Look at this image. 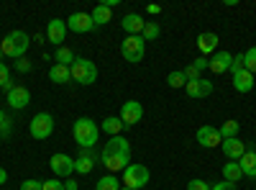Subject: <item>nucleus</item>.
<instances>
[{"label": "nucleus", "mask_w": 256, "mask_h": 190, "mask_svg": "<svg viewBox=\"0 0 256 190\" xmlns=\"http://www.w3.org/2000/svg\"><path fill=\"white\" fill-rule=\"evenodd\" d=\"M105 170H108L110 175L116 172H123L128 164H131V144H128V139L123 136H110L108 144L102 146V154H100Z\"/></svg>", "instance_id": "nucleus-1"}, {"label": "nucleus", "mask_w": 256, "mask_h": 190, "mask_svg": "<svg viewBox=\"0 0 256 190\" xmlns=\"http://www.w3.org/2000/svg\"><path fill=\"white\" fill-rule=\"evenodd\" d=\"M72 134H74V141H77L80 149H90V146H95V144H98L100 126H98L92 118L82 116V118H77V121H74V126H72Z\"/></svg>", "instance_id": "nucleus-2"}, {"label": "nucleus", "mask_w": 256, "mask_h": 190, "mask_svg": "<svg viewBox=\"0 0 256 190\" xmlns=\"http://www.w3.org/2000/svg\"><path fill=\"white\" fill-rule=\"evenodd\" d=\"M28 47H31V36L26 31H10V34H6L3 41H0V52H3V57H8V59L26 57Z\"/></svg>", "instance_id": "nucleus-3"}, {"label": "nucleus", "mask_w": 256, "mask_h": 190, "mask_svg": "<svg viewBox=\"0 0 256 190\" xmlns=\"http://www.w3.org/2000/svg\"><path fill=\"white\" fill-rule=\"evenodd\" d=\"M72 80L77 82V85H92V82L98 80V67H95V62H90L88 57H77L72 62Z\"/></svg>", "instance_id": "nucleus-4"}, {"label": "nucleus", "mask_w": 256, "mask_h": 190, "mask_svg": "<svg viewBox=\"0 0 256 190\" xmlns=\"http://www.w3.org/2000/svg\"><path fill=\"white\" fill-rule=\"evenodd\" d=\"M148 167L146 164H128L123 170V187H131V190H141L148 185Z\"/></svg>", "instance_id": "nucleus-5"}, {"label": "nucleus", "mask_w": 256, "mask_h": 190, "mask_svg": "<svg viewBox=\"0 0 256 190\" xmlns=\"http://www.w3.org/2000/svg\"><path fill=\"white\" fill-rule=\"evenodd\" d=\"M120 54H123L126 62L136 65V62H141L144 54H146V41H144L141 36H126V39L120 41Z\"/></svg>", "instance_id": "nucleus-6"}, {"label": "nucleus", "mask_w": 256, "mask_h": 190, "mask_svg": "<svg viewBox=\"0 0 256 190\" xmlns=\"http://www.w3.org/2000/svg\"><path fill=\"white\" fill-rule=\"evenodd\" d=\"M28 131H31V136L38 139V141L49 139V136L54 134V116H52V113H36V116L31 118V123H28Z\"/></svg>", "instance_id": "nucleus-7"}, {"label": "nucleus", "mask_w": 256, "mask_h": 190, "mask_svg": "<svg viewBox=\"0 0 256 190\" xmlns=\"http://www.w3.org/2000/svg\"><path fill=\"white\" fill-rule=\"evenodd\" d=\"M49 167H52L54 177H59V180H67V177L74 172V159H72L70 154H64V152H56V154H52Z\"/></svg>", "instance_id": "nucleus-8"}, {"label": "nucleus", "mask_w": 256, "mask_h": 190, "mask_svg": "<svg viewBox=\"0 0 256 190\" xmlns=\"http://www.w3.org/2000/svg\"><path fill=\"white\" fill-rule=\"evenodd\" d=\"M118 118L123 121V126H128V129H131V126H136V123L144 118V105H141L138 100H128V103H123Z\"/></svg>", "instance_id": "nucleus-9"}, {"label": "nucleus", "mask_w": 256, "mask_h": 190, "mask_svg": "<svg viewBox=\"0 0 256 190\" xmlns=\"http://www.w3.org/2000/svg\"><path fill=\"white\" fill-rule=\"evenodd\" d=\"M195 136H198V144L205 146V149H216V146L223 144V136H220V131L216 129V126H200Z\"/></svg>", "instance_id": "nucleus-10"}, {"label": "nucleus", "mask_w": 256, "mask_h": 190, "mask_svg": "<svg viewBox=\"0 0 256 190\" xmlns=\"http://www.w3.org/2000/svg\"><path fill=\"white\" fill-rule=\"evenodd\" d=\"M212 90H216V85H212L210 80H205V77L192 80V82H187V85H184V93H187L190 98H195V100H200V98H210Z\"/></svg>", "instance_id": "nucleus-11"}, {"label": "nucleus", "mask_w": 256, "mask_h": 190, "mask_svg": "<svg viewBox=\"0 0 256 190\" xmlns=\"http://www.w3.org/2000/svg\"><path fill=\"white\" fill-rule=\"evenodd\" d=\"M67 29L74 31V34H90V31L98 29V26L92 24V16H90V13H72V16L67 18Z\"/></svg>", "instance_id": "nucleus-12"}, {"label": "nucleus", "mask_w": 256, "mask_h": 190, "mask_svg": "<svg viewBox=\"0 0 256 190\" xmlns=\"http://www.w3.org/2000/svg\"><path fill=\"white\" fill-rule=\"evenodd\" d=\"M220 152L226 154V159H228V162H238V159L246 154V144H244L238 136H233V139H223Z\"/></svg>", "instance_id": "nucleus-13"}, {"label": "nucleus", "mask_w": 256, "mask_h": 190, "mask_svg": "<svg viewBox=\"0 0 256 190\" xmlns=\"http://www.w3.org/2000/svg\"><path fill=\"white\" fill-rule=\"evenodd\" d=\"M67 39V21L62 18H52L46 24V41H52V44L62 47V41Z\"/></svg>", "instance_id": "nucleus-14"}, {"label": "nucleus", "mask_w": 256, "mask_h": 190, "mask_svg": "<svg viewBox=\"0 0 256 190\" xmlns=\"http://www.w3.org/2000/svg\"><path fill=\"white\" fill-rule=\"evenodd\" d=\"M28 103H31V93H28V88H24V85H13V88L8 90V105H10L13 111L26 108Z\"/></svg>", "instance_id": "nucleus-15"}, {"label": "nucleus", "mask_w": 256, "mask_h": 190, "mask_svg": "<svg viewBox=\"0 0 256 190\" xmlns=\"http://www.w3.org/2000/svg\"><path fill=\"white\" fill-rule=\"evenodd\" d=\"M120 26L126 31V36H141L144 26H146V21L138 16V13H126L123 21H120Z\"/></svg>", "instance_id": "nucleus-16"}, {"label": "nucleus", "mask_w": 256, "mask_h": 190, "mask_svg": "<svg viewBox=\"0 0 256 190\" xmlns=\"http://www.w3.org/2000/svg\"><path fill=\"white\" fill-rule=\"evenodd\" d=\"M218 34H212V31H202L200 36H198V49H200V57H212L216 54V49H218Z\"/></svg>", "instance_id": "nucleus-17"}, {"label": "nucleus", "mask_w": 256, "mask_h": 190, "mask_svg": "<svg viewBox=\"0 0 256 190\" xmlns=\"http://www.w3.org/2000/svg\"><path fill=\"white\" fill-rule=\"evenodd\" d=\"M230 62H233L230 52H216V54L210 57L208 70H210L212 75H223V72H228V70H230Z\"/></svg>", "instance_id": "nucleus-18"}, {"label": "nucleus", "mask_w": 256, "mask_h": 190, "mask_svg": "<svg viewBox=\"0 0 256 190\" xmlns=\"http://www.w3.org/2000/svg\"><path fill=\"white\" fill-rule=\"evenodd\" d=\"M233 88H236V93H251L254 90V75L248 70L233 72Z\"/></svg>", "instance_id": "nucleus-19"}, {"label": "nucleus", "mask_w": 256, "mask_h": 190, "mask_svg": "<svg viewBox=\"0 0 256 190\" xmlns=\"http://www.w3.org/2000/svg\"><path fill=\"white\" fill-rule=\"evenodd\" d=\"M238 167H241V172H244V177H251V180H256V152L251 149H246V154L238 159Z\"/></svg>", "instance_id": "nucleus-20"}, {"label": "nucleus", "mask_w": 256, "mask_h": 190, "mask_svg": "<svg viewBox=\"0 0 256 190\" xmlns=\"http://www.w3.org/2000/svg\"><path fill=\"white\" fill-rule=\"evenodd\" d=\"M126 129L123 121L118 116H105V121L100 123V131H105L108 136H120V131Z\"/></svg>", "instance_id": "nucleus-21"}, {"label": "nucleus", "mask_w": 256, "mask_h": 190, "mask_svg": "<svg viewBox=\"0 0 256 190\" xmlns=\"http://www.w3.org/2000/svg\"><path fill=\"white\" fill-rule=\"evenodd\" d=\"M49 80L56 82V85H67V82L72 80V72H70L67 65H52V70H49Z\"/></svg>", "instance_id": "nucleus-22"}, {"label": "nucleus", "mask_w": 256, "mask_h": 190, "mask_svg": "<svg viewBox=\"0 0 256 190\" xmlns=\"http://www.w3.org/2000/svg\"><path fill=\"white\" fill-rule=\"evenodd\" d=\"M92 16V24L95 26H105V24H110V21H113V11L108 8V6H95V11L90 13Z\"/></svg>", "instance_id": "nucleus-23"}, {"label": "nucleus", "mask_w": 256, "mask_h": 190, "mask_svg": "<svg viewBox=\"0 0 256 190\" xmlns=\"http://www.w3.org/2000/svg\"><path fill=\"white\" fill-rule=\"evenodd\" d=\"M223 180H228V182H233V185H236L238 180H244V172H241L238 162H226V164H223Z\"/></svg>", "instance_id": "nucleus-24"}, {"label": "nucleus", "mask_w": 256, "mask_h": 190, "mask_svg": "<svg viewBox=\"0 0 256 190\" xmlns=\"http://www.w3.org/2000/svg\"><path fill=\"white\" fill-rule=\"evenodd\" d=\"M92 167H95V162L90 154H82L80 159H74V172H80V175H90Z\"/></svg>", "instance_id": "nucleus-25"}, {"label": "nucleus", "mask_w": 256, "mask_h": 190, "mask_svg": "<svg viewBox=\"0 0 256 190\" xmlns=\"http://www.w3.org/2000/svg\"><path fill=\"white\" fill-rule=\"evenodd\" d=\"M54 59H56V65H67V67H72V62H74L77 57H74V52H72L70 47H59L56 54H54Z\"/></svg>", "instance_id": "nucleus-26"}, {"label": "nucleus", "mask_w": 256, "mask_h": 190, "mask_svg": "<svg viewBox=\"0 0 256 190\" xmlns=\"http://www.w3.org/2000/svg\"><path fill=\"white\" fill-rule=\"evenodd\" d=\"M159 34H162V29H159L156 21H146V26L141 31V39L144 41H154V39H159Z\"/></svg>", "instance_id": "nucleus-27"}, {"label": "nucleus", "mask_w": 256, "mask_h": 190, "mask_svg": "<svg viewBox=\"0 0 256 190\" xmlns=\"http://www.w3.org/2000/svg\"><path fill=\"white\" fill-rule=\"evenodd\" d=\"M95 190H120V182L116 175H105L95 182Z\"/></svg>", "instance_id": "nucleus-28"}, {"label": "nucleus", "mask_w": 256, "mask_h": 190, "mask_svg": "<svg viewBox=\"0 0 256 190\" xmlns=\"http://www.w3.org/2000/svg\"><path fill=\"white\" fill-rule=\"evenodd\" d=\"M238 129H241V123L230 118V121H226V123L220 126L218 131H220V136H223V139H233V136H238Z\"/></svg>", "instance_id": "nucleus-29"}, {"label": "nucleus", "mask_w": 256, "mask_h": 190, "mask_svg": "<svg viewBox=\"0 0 256 190\" xmlns=\"http://www.w3.org/2000/svg\"><path fill=\"white\" fill-rule=\"evenodd\" d=\"M166 82H169V88H184L187 85V77H184L182 70H174V72H169Z\"/></svg>", "instance_id": "nucleus-30"}, {"label": "nucleus", "mask_w": 256, "mask_h": 190, "mask_svg": "<svg viewBox=\"0 0 256 190\" xmlns=\"http://www.w3.org/2000/svg\"><path fill=\"white\" fill-rule=\"evenodd\" d=\"M0 88H3L6 93L13 88V82H10V70H8L6 62H0Z\"/></svg>", "instance_id": "nucleus-31"}, {"label": "nucleus", "mask_w": 256, "mask_h": 190, "mask_svg": "<svg viewBox=\"0 0 256 190\" xmlns=\"http://www.w3.org/2000/svg\"><path fill=\"white\" fill-rule=\"evenodd\" d=\"M244 67L251 75H256V47H251L248 52H244Z\"/></svg>", "instance_id": "nucleus-32"}, {"label": "nucleus", "mask_w": 256, "mask_h": 190, "mask_svg": "<svg viewBox=\"0 0 256 190\" xmlns=\"http://www.w3.org/2000/svg\"><path fill=\"white\" fill-rule=\"evenodd\" d=\"M41 190H67V187H64V180L52 177V180H44V187H41Z\"/></svg>", "instance_id": "nucleus-33"}, {"label": "nucleus", "mask_w": 256, "mask_h": 190, "mask_svg": "<svg viewBox=\"0 0 256 190\" xmlns=\"http://www.w3.org/2000/svg\"><path fill=\"white\" fill-rule=\"evenodd\" d=\"M41 187H44V180H34V177H28V180L20 182V190H41Z\"/></svg>", "instance_id": "nucleus-34"}, {"label": "nucleus", "mask_w": 256, "mask_h": 190, "mask_svg": "<svg viewBox=\"0 0 256 190\" xmlns=\"http://www.w3.org/2000/svg\"><path fill=\"white\" fill-rule=\"evenodd\" d=\"M187 190H210V182L195 177V180H190V182H187Z\"/></svg>", "instance_id": "nucleus-35"}, {"label": "nucleus", "mask_w": 256, "mask_h": 190, "mask_svg": "<svg viewBox=\"0 0 256 190\" xmlns=\"http://www.w3.org/2000/svg\"><path fill=\"white\" fill-rule=\"evenodd\" d=\"M182 72H184L187 82H192V80H200V77H202V72H200L195 65H190V67H187V70H182Z\"/></svg>", "instance_id": "nucleus-36"}, {"label": "nucleus", "mask_w": 256, "mask_h": 190, "mask_svg": "<svg viewBox=\"0 0 256 190\" xmlns=\"http://www.w3.org/2000/svg\"><path fill=\"white\" fill-rule=\"evenodd\" d=\"M31 67H34V65H31V62H28L26 57L16 59V70H18V72H24V75H26V72H31Z\"/></svg>", "instance_id": "nucleus-37"}, {"label": "nucleus", "mask_w": 256, "mask_h": 190, "mask_svg": "<svg viewBox=\"0 0 256 190\" xmlns=\"http://www.w3.org/2000/svg\"><path fill=\"white\" fill-rule=\"evenodd\" d=\"M241 70H246L244 67V54H236V57H233V62H230V75L233 72H241Z\"/></svg>", "instance_id": "nucleus-38"}, {"label": "nucleus", "mask_w": 256, "mask_h": 190, "mask_svg": "<svg viewBox=\"0 0 256 190\" xmlns=\"http://www.w3.org/2000/svg\"><path fill=\"white\" fill-rule=\"evenodd\" d=\"M210 190H236V185L233 182H228V180H220V182H216Z\"/></svg>", "instance_id": "nucleus-39"}, {"label": "nucleus", "mask_w": 256, "mask_h": 190, "mask_svg": "<svg viewBox=\"0 0 256 190\" xmlns=\"http://www.w3.org/2000/svg\"><path fill=\"white\" fill-rule=\"evenodd\" d=\"M192 65H195L200 72H205V70H208V65H210V59H208V57H198L195 62H192Z\"/></svg>", "instance_id": "nucleus-40"}, {"label": "nucleus", "mask_w": 256, "mask_h": 190, "mask_svg": "<svg viewBox=\"0 0 256 190\" xmlns=\"http://www.w3.org/2000/svg\"><path fill=\"white\" fill-rule=\"evenodd\" d=\"M10 123H13L10 118H6L3 123H0V136H8L10 134Z\"/></svg>", "instance_id": "nucleus-41"}, {"label": "nucleus", "mask_w": 256, "mask_h": 190, "mask_svg": "<svg viewBox=\"0 0 256 190\" xmlns=\"http://www.w3.org/2000/svg\"><path fill=\"white\" fill-rule=\"evenodd\" d=\"M64 187H67V190H80V182L72 180V177H67V180H64Z\"/></svg>", "instance_id": "nucleus-42"}, {"label": "nucleus", "mask_w": 256, "mask_h": 190, "mask_svg": "<svg viewBox=\"0 0 256 190\" xmlns=\"http://www.w3.org/2000/svg\"><path fill=\"white\" fill-rule=\"evenodd\" d=\"M159 13H162V6H156V3L148 6V16H159Z\"/></svg>", "instance_id": "nucleus-43"}, {"label": "nucleus", "mask_w": 256, "mask_h": 190, "mask_svg": "<svg viewBox=\"0 0 256 190\" xmlns=\"http://www.w3.org/2000/svg\"><path fill=\"white\" fill-rule=\"evenodd\" d=\"M8 182V172L3 170V167H0V185H6Z\"/></svg>", "instance_id": "nucleus-44"}, {"label": "nucleus", "mask_w": 256, "mask_h": 190, "mask_svg": "<svg viewBox=\"0 0 256 190\" xmlns=\"http://www.w3.org/2000/svg\"><path fill=\"white\" fill-rule=\"evenodd\" d=\"M6 118H8V116H6V111H0V123H3Z\"/></svg>", "instance_id": "nucleus-45"}, {"label": "nucleus", "mask_w": 256, "mask_h": 190, "mask_svg": "<svg viewBox=\"0 0 256 190\" xmlns=\"http://www.w3.org/2000/svg\"><path fill=\"white\" fill-rule=\"evenodd\" d=\"M0 62H3V52H0Z\"/></svg>", "instance_id": "nucleus-46"}, {"label": "nucleus", "mask_w": 256, "mask_h": 190, "mask_svg": "<svg viewBox=\"0 0 256 190\" xmlns=\"http://www.w3.org/2000/svg\"><path fill=\"white\" fill-rule=\"evenodd\" d=\"M120 190H131V187H120Z\"/></svg>", "instance_id": "nucleus-47"}]
</instances>
